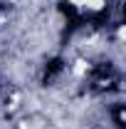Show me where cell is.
<instances>
[{"instance_id":"6da1fadb","label":"cell","mask_w":126,"mask_h":129,"mask_svg":"<svg viewBox=\"0 0 126 129\" xmlns=\"http://www.w3.org/2000/svg\"><path fill=\"white\" fill-rule=\"evenodd\" d=\"M79 8H89V10H101L104 8V0H72Z\"/></svg>"},{"instance_id":"7a4b0ae2","label":"cell","mask_w":126,"mask_h":129,"mask_svg":"<svg viewBox=\"0 0 126 129\" xmlns=\"http://www.w3.org/2000/svg\"><path fill=\"white\" fill-rule=\"evenodd\" d=\"M84 72H87V64H84V62H77V67H74V75H79V77H82Z\"/></svg>"}]
</instances>
